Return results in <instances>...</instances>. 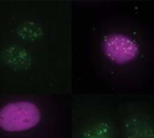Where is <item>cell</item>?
<instances>
[{"mask_svg": "<svg viewBox=\"0 0 154 138\" xmlns=\"http://www.w3.org/2000/svg\"><path fill=\"white\" fill-rule=\"evenodd\" d=\"M41 121V110L31 101H14L0 108V128L6 132H23Z\"/></svg>", "mask_w": 154, "mask_h": 138, "instance_id": "cell-1", "label": "cell"}, {"mask_svg": "<svg viewBox=\"0 0 154 138\" xmlns=\"http://www.w3.org/2000/svg\"><path fill=\"white\" fill-rule=\"evenodd\" d=\"M101 47L105 56L117 65L130 64L140 55L138 43L130 36L120 32L106 35L102 40Z\"/></svg>", "mask_w": 154, "mask_h": 138, "instance_id": "cell-2", "label": "cell"}]
</instances>
